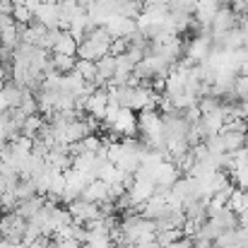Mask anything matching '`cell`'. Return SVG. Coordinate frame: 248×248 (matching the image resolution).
Wrapping results in <instances>:
<instances>
[{
  "label": "cell",
  "mask_w": 248,
  "mask_h": 248,
  "mask_svg": "<svg viewBox=\"0 0 248 248\" xmlns=\"http://www.w3.org/2000/svg\"><path fill=\"white\" fill-rule=\"evenodd\" d=\"M44 123H46V118H41L39 113H31V116H27L24 118V125H22V135H27V138H36L39 135V130L44 128Z\"/></svg>",
  "instance_id": "cell-18"
},
{
  "label": "cell",
  "mask_w": 248,
  "mask_h": 248,
  "mask_svg": "<svg viewBox=\"0 0 248 248\" xmlns=\"http://www.w3.org/2000/svg\"><path fill=\"white\" fill-rule=\"evenodd\" d=\"M239 29H241L244 34H248V12L239 15Z\"/></svg>",
  "instance_id": "cell-26"
},
{
  "label": "cell",
  "mask_w": 248,
  "mask_h": 248,
  "mask_svg": "<svg viewBox=\"0 0 248 248\" xmlns=\"http://www.w3.org/2000/svg\"><path fill=\"white\" fill-rule=\"evenodd\" d=\"M234 89H236L239 99H246V96H248V73H246V75H239V78H236Z\"/></svg>",
  "instance_id": "cell-23"
},
{
  "label": "cell",
  "mask_w": 248,
  "mask_h": 248,
  "mask_svg": "<svg viewBox=\"0 0 248 248\" xmlns=\"http://www.w3.org/2000/svg\"><path fill=\"white\" fill-rule=\"evenodd\" d=\"M236 27H239V15L234 12V7L222 5V7L217 10L212 24H210V36H212V41L217 44L227 31H232V29H236Z\"/></svg>",
  "instance_id": "cell-3"
},
{
  "label": "cell",
  "mask_w": 248,
  "mask_h": 248,
  "mask_svg": "<svg viewBox=\"0 0 248 248\" xmlns=\"http://www.w3.org/2000/svg\"><path fill=\"white\" fill-rule=\"evenodd\" d=\"M128 48H130V39H113V44H111V53L113 56H121Z\"/></svg>",
  "instance_id": "cell-25"
},
{
  "label": "cell",
  "mask_w": 248,
  "mask_h": 248,
  "mask_svg": "<svg viewBox=\"0 0 248 248\" xmlns=\"http://www.w3.org/2000/svg\"><path fill=\"white\" fill-rule=\"evenodd\" d=\"M246 142H248V123H246Z\"/></svg>",
  "instance_id": "cell-27"
},
{
  "label": "cell",
  "mask_w": 248,
  "mask_h": 248,
  "mask_svg": "<svg viewBox=\"0 0 248 248\" xmlns=\"http://www.w3.org/2000/svg\"><path fill=\"white\" fill-rule=\"evenodd\" d=\"M246 5H248V0H246Z\"/></svg>",
  "instance_id": "cell-29"
},
{
  "label": "cell",
  "mask_w": 248,
  "mask_h": 248,
  "mask_svg": "<svg viewBox=\"0 0 248 248\" xmlns=\"http://www.w3.org/2000/svg\"><path fill=\"white\" fill-rule=\"evenodd\" d=\"M166 5H169L171 12H190L193 15L198 0H166Z\"/></svg>",
  "instance_id": "cell-22"
},
{
  "label": "cell",
  "mask_w": 248,
  "mask_h": 248,
  "mask_svg": "<svg viewBox=\"0 0 248 248\" xmlns=\"http://www.w3.org/2000/svg\"><path fill=\"white\" fill-rule=\"evenodd\" d=\"M198 123H200L202 135L210 138V135H219V133H222V128H224V123H227V116H224V111H222V106H219V108L212 111V113H202V118H200Z\"/></svg>",
  "instance_id": "cell-11"
},
{
  "label": "cell",
  "mask_w": 248,
  "mask_h": 248,
  "mask_svg": "<svg viewBox=\"0 0 248 248\" xmlns=\"http://www.w3.org/2000/svg\"><path fill=\"white\" fill-rule=\"evenodd\" d=\"M34 22H39L48 29H61V2L58 0H41L34 7Z\"/></svg>",
  "instance_id": "cell-4"
},
{
  "label": "cell",
  "mask_w": 248,
  "mask_h": 248,
  "mask_svg": "<svg viewBox=\"0 0 248 248\" xmlns=\"http://www.w3.org/2000/svg\"><path fill=\"white\" fill-rule=\"evenodd\" d=\"M84 111L104 123L106 111H108V89L106 87H96L92 94H87L84 96Z\"/></svg>",
  "instance_id": "cell-7"
},
{
  "label": "cell",
  "mask_w": 248,
  "mask_h": 248,
  "mask_svg": "<svg viewBox=\"0 0 248 248\" xmlns=\"http://www.w3.org/2000/svg\"><path fill=\"white\" fill-rule=\"evenodd\" d=\"M75 73H80L87 82H94V80H96V63H94V61H84V58H78Z\"/></svg>",
  "instance_id": "cell-21"
},
{
  "label": "cell",
  "mask_w": 248,
  "mask_h": 248,
  "mask_svg": "<svg viewBox=\"0 0 248 248\" xmlns=\"http://www.w3.org/2000/svg\"><path fill=\"white\" fill-rule=\"evenodd\" d=\"M116 75V56L113 53H106L101 61H96V87H108V82L113 80Z\"/></svg>",
  "instance_id": "cell-12"
},
{
  "label": "cell",
  "mask_w": 248,
  "mask_h": 248,
  "mask_svg": "<svg viewBox=\"0 0 248 248\" xmlns=\"http://www.w3.org/2000/svg\"><path fill=\"white\" fill-rule=\"evenodd\" d=\"M157 234V232H155ZM155 234H147V236H142L140 241H135L130 248H162L159 244H157V239H155Z\"/></svg>",
  "instance_id": "cell-24"
},
{
  "label": "cell",
  "mask_w": 248,
  "mask_h": 248,
  "mask_svg": "<svg viewBox=\"0 0 248 248\" xmlns=\"http://www.w3.org/2000/svg\"><path fill=\"white\" fill-rule=\"evenodd\" d=\"M44 205H46V198H44V195H34V198L19 200V202H17V212H19L24 219H31Z\"/></svg>",
  "instance_id": "cell-16"
},
{
  "label": "cell",
  "mask_w": 248,
  "mask_h": 248,
  "mask_svg": "<svg viewBox=\"0 0 248 248\" xmlns=\"http://www.w3.org/2000/svg\"><path fill=\"white\" fill-rule=\"evenodd\" d=\"M12 19L19 27H29L34 22V10L27 7V5H12Z\"/></svg>",
  "instance_id": "cell-20"
},
{
  "label": "cell",
  "mask_w": 248,
  "mask_h": 248,
  "mask_svg": "<svg viewBox=\"0 0 248 248\" xmlns=\"http://www.w3.org/2000/svg\"><path fill=\"white\" fill-rule=\"evenodd\" d=\"M68 210H70L73 219H75V222H80V224H87V222H92V219H104L101 207H99L96 202L84 200V198H78V200L68 202Z\"/></svg>",
  "instance_id": "cell-6"
},
{
  "label": "cell",
  "mask_w": 248,
  "mask_h": 248,
  "mask_svg": "<svg viewBox=\"0 0 248 248\" xmlns=\"http://www.w3.org/2000/svg\"><path fill=\"white\" fill-rule=\"evenodd\" d=\"M78 46H80V41L68 31V29H61V34H58V39H56V46H53V51L51 53H65V56H78Z\"/></svg>",
  "instance_id": "cell-14"
},
{
  "label": "cell",
  "mask_w": 248,
  "mask_h": 248,
  "mask_svg": "<svg viewBox=\"0 0 248 248\" xmlns=\"http://www.w3.org/2000/svg\"><path fill=\"white\" fill-rule=\"evenodd\" d=\"M108 31H111V36L113 39H128V36H133L135 31H138V19H133V17H125V15H113L106 24H104Z\"/></svg>",
  "instance_id": "cell-9"
},
{
  "label": "cell",
  "mask_w": 248,
  "mask_h": 248,
  "mask_svg": "<svg viewBox=\"0 0 248 248\" xmlns=\"http://www.w3.org/2000/svg\"><path fill=\"white\" fill-rule=\"evenodd\" d=\"M27 89L19 87L15 80L5 82L0 87V111H12V108H19L22 99H24Z\"/></svg>",
  "instance_id": "cell-10"
},
{
  "label": "cell",
  "mask_w": 248,
  "mask_h": 248,
  "mask_svg": "<svg viewBox=\"0 0 248 248\" xmlns=\"http://www.w3.org/2000/svg\"><path fill=\"white\" fill-rule=\"evenodd\" d=\"M111 44H113V36L106 27H92L87 31L80 46H78V58L84 61H101L106 53H111Z\"/></svg>",
  "instance_id": "cell-1"
},
{
  "label": "cell",
  "mask_w": 248,
  "mask_h": 248,
  "mask_svg": "<svg viewBox=\"0 0 248 248\" xmlns=\"http://www.w3.org/2000/svg\"><path fill=\"white\" fill-rule=\"evenodd\" d=\"M24 232H27V219L17 210L5 212L0 217V239H7L12 244H22L24 241Z\"/></svg>",
  "instance_id": "cell-2"
},
{
  "label": "cell",
  "mask_w": 248,
  "mask_h": 248,
  "mask_svg": "<svg viewBox=\"0 0 248 248\" xmlns=\"http://www.w3.org/2000/svg\"><path fill=\"white\" fill-rule=\"evenodd\" d=\"M108 186H111V183H106V181H101V178H94V181H89V183H87L82 198L84 200H89V202L101 205V202H106V200H108Z\"/></svg>",
  "instance_id": "cell-13"
},
{
  "label": "cell",
  "mask_w": 248,
  "mask_h": 248,
  "mask_svg": "<svg viewBox=\"0 0 248 248\" xmlns=\"http://www.w3.org/2000/svg\"><path fill=\"white\" fill-rule=\"evenodd\" d=\"M246 123H248V118H246Z\"/></svg>",
  "instance_id": "cell-28"
},
{
  "label": "cell",
  "mask_w": 248,
  "mask_h": 248,
  "mask_svg": "<svg viewBox=\"0 0 248 248\" xmlns=\"http://www.w3.org/2000/svg\"><path fill=\"white\" fill-rule=\"evenodd\" d=\"M186 234H183V227H176V229H162V232H157L155 234V239H157V244L162 248H166L169 244H173V241H178V239H183Z\"/></svg>",
  "instance_id": "cell-19"
},
{
  "label": "cell",
  "mask_w": 248,
  "mask_h": 248,
  "mask_svg": "<svg viewBox=\"0 0 248 248\" xmlns=\"http://www.w3.org/2000/svg\"><path fill=\"white\" fill-rule=\"evenodd\" d=\"M87 183H89V178L84 176L82 171H78V169H68V171H65V193H63V202L68 205V202L82 198Z\"/></svg>",
  "instance_id": "cell-8"
},
{
  "label": "cell",
  "mask_w": 248,
  "mask_h": 248,
  "mask_svg": "<svg viewBox=\"0 0 248 248\" xmlns=\"http://www.w3.org/2000/svg\"><path fill=\"white\" fill-rule=\"evenodd\" d=\"M53 56V70L58 73H73L78 65V56H65V53H51Z\"/></svg>",
  "instance_id": "cell-17"
},
{
  "label": "cell",
  "mask_w": 248,
  "mask_h": 248,
  "mask_svg": "<svg viewBox=\"0 0 248 248\" xmlns=\"http://www.w3.org/2000/svg\"><path fill=\"white\" fill-rule=\"evenodd\" d=\"M222 135V140H224V150L227 152H236V150H241V147H246V130H222L219 133Z\"/></svg>",
  "instance_id": "cell-15"
},
{
  "label": "cell",
  "mask_w": 248,
  "mask_h": 248,
  "mask_svg": "<svg viewBox=\"0 0 248 248\" xmlns=\"http://www.w3.org/2000/svg\"><path fill=\"white\" fill-rule=\"evenodd\" d=\"M212 48H215V41H212V36L210 34H198L188 46H186V58L190 61V63H205L207 58H210V53H212Z\"/></svg>",
  "instance_id": "cell-5"
}]
</instances>
